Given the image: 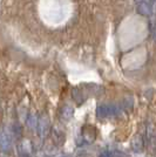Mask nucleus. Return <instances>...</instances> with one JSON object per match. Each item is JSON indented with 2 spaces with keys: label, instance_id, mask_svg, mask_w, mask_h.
<instances>
[{
  "label": "nucleus",
  "instance_id": "nucleus-6",
  "mask_svg": "<svg viewBox=\"0 0 156 157\" xmlns=\"http://www.w3.org/2000/svg\"><path fill=\"white\" fill-rule=\"evenodd\" d=\"M38 118H37V116L35 115H31L29 116V118L27 120V123H28V125L32 128V129H35V128H38Z\"/></svg>",
  "mask_w": 156,
  "mask_h": 157
},
{
  "label": "nucleus",
  "instance_id": "nucleus-3",
  "mask_svg": "<svg viewBox=\"0 0 156 157\" xmlns=\"http://www.w3.org/2000/svg\"><path fill=\"white\" fill-rule=\"evenodd\" d=\"M131 149L136 152L142 151L143 149V138L141 136H135V137L131 140Z\"/></svg>",
  "mask_w": 156,
  "mask_h": 157
},
{
  "label": "nucleus",
  "instance_id": "nucleus-5",
  "mask_svg": "<svg viewBox=\"0 0 156 157\" xmlns=\"http://www.w3.org/2000/svg\"><path fill=\"white\" fill-rule=\"evenodd\" d=\"M73 113H74V110H73L71 105H66L62 109V117L65 120H71L72 116H73Z\"/></svg>",
  "mask_w": 156,
  "mask_h": 157
},
{
  "label": "nucleus",
  "instance_id": "nucleus-4",
  "mask_svg": "<svg viewBox=\"0 0 156 157\" xmlns=\"http://www.w3.org/2000/svg\"><path fill=\"white\" fill-rule=\"evenodd\" d=\"M138 12L143 15H148L151 12V4H149L148 1L143 0L142 2L138 5Z\"/></svg>",
  "mask_w": 156,
  "mask_h": 157
},
{
  "label": "nucleus",
  "instance_id": "nucleus-8",
  "mask_svg": "<svg viewBox=\"0 0 156 157\" xmlns=\"http://www.w3.org/2000/svg\"><path fill=\"white\" fill-rule=\"evenodd\" d=\"M99 157H111V151H102L101 154H100V156Z\"/></svg>",
  "mask_w": 156,
  "mask_h": 157
},
{
  "label": "nucleus",
  "instance_id": "nucleus-7",
  "mask_svg": "<svg viewBox=\"0 0 156 157\" xmlns=\"http://www.w3.org/2000/svg\"><path fill=\"white\" fill-rule=\"evenodd\" d=\"M111 157H128L124 152H122V151H120V150L111 151Z\"/></svg>",
  "mask_w": 156,
  "mask_h": 157
},
{
  "label": "nucleus",
  "instance_id": "nucleus-9",
  "mask_svg": "<svg viewBox=\"0 0 156 157\" xmlns=\"http://www.w3.org/2000/svg\"><path fill=\"white\" fill-rule=\"evenodd\" d=\"M137 1H138V0H137ZM141 1H143V0H141Z\"/></svg>",
  "mask_w": 156,
  "mask_h": 157
},
{
  "label": "nucleus",
  "instance_id": "nucleus-1",
  "mask_svg": "<svg viewBox=\"0 0 156 157\" xmlns=\"http://www.w3.org/2000/svg\"><path fill=\"white\" fill-rule=\"evenodd\" d=\"M38 128H39V132L41 138H45V136L48 132V129H49V121H48V117L47 116H42V117L39 120L38 122Z\"/></svg>",
  "mask_w": 156,
  "mask_h": 157
},
{
  "label": "nucleus",
  "instance_id": "nucleus-2",
  "mask_svg": "<svg viewBox=\"0 0 156 157\" xmlns=\"http://www.w3.org/2000/svg\"><path fill=\"white\" fill-rule=\"evenodd\" d=\"M11 137L6 131H0V148L4 151H8L11 149Z\"/></svg>",
  "mask_w": 156,
  "mask_h": 157
}]
</instances>
